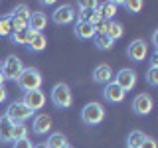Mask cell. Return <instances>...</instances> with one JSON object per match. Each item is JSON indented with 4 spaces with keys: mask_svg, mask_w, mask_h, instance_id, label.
Wrapping results in <instances>:
<instances>
[{
    "mask_svg": "<svg viewBox=\"0 0 158 148\" xmlns=\"http://www.w3.org/2000/svg\"><path fill=\"white\" fill-rule=\"evenodd\" d=\"M44 83V75L42 71L36 67H24V71L20 73V77L16 79V85L20 91L28 93V91H36V89L42 87Z\"/></svg>",
    "mask_w": 158,
    "mask_h": 148,
    "instance_id": "obj_1",
    "label": "cell"
},
{
    "mask_svg": "<svg viewBox=\"0 0 158 148\" xmlns=\"http://www.w3.org/2000/svg\"><path fill=\"white\" fill-rule=\"evenodd\" d=\"M49 101L53 103V107L56 109H69L73 103V93L71 89H69L67 83H56V85L52 87V91H49Z\"/></svg>",
    "mask_w": 158,
    "mask_h": 148,
    "instance_id": "obj_2",
    "label": "cell"
},
{
    "mask_svg": "<svg viewBox=\"0 0 158 148\" xmlns=\"http://www.w3.org/2000/svg\"><path fill=\"white\" fill-rule=\"evenodd\" d=\"M105 107L101 105V103H87L85 107L81 109V121L85 122L87 126H97L101 125L103 121H105Z\"/></svg>",
    "mask_w": 158,
    "mask_h": 148,
    "instance_id": "obj_3",
    "label": "cell"
},
{
    "mask_svg": "<svg viewBox=\"0 0 158 148\" xmlns=\"http://www.w3.org/2000/svg\"><path fill=\"white\" fill-rule=\"evenodd\" d=\"M32 115L34 113L30 111L22 101H14V103L8 105L6 113H4V118H6L8 122H12V125H20V122H26L28 118H32Z\"/></svg>",
    "mask_w": 158,
    "mask_h": 148,
    "instance_id": "obj_4",
    "label": "cell"
},
{
    "mask_svg": "<svg viewBox=\"0 0 158 148\" xmlns=\"http://www.w3.org/2000/svg\"><path fill=\"white\" fill-rule=\"evenodd\" d=\"M22 71H24V63H22L20 57L8 56L2 61V69H0V73H2V77L6 79V81H16Z\"/></svg>",
    "mask_w": 158,
    "mask_h": 148,
    "instance_id": "obj_5",
    "label": "cell"
},
{
    "mask_svg": "<svg viewBox=\"0 0 158 148\" xmlns=\"http://www.w3.org/2000/svg\"><path fill=\"white\" fill-rule=\"evenodd\" d=\"M52 22L56 26H69L75 22V8L71 4H59L52 12Z\"/></svg>",
    "mask_w": 158,
    "mask_h": 148,
    "instance_id": "obj_6",
    "label": "cell"
},
{
    "mask_svg": "<svg viewBox=\"0 0 158 148\" xmlns=\"http://www.w3.org/2000/svg\"><path fill=\"white\" fill-rule=\"evenodd\" d=\"M131 109L136 117H148L152 113V109H154V101H152V97L148 95V93H138V95L132 99Z\"/></svg>",
    "mask_w": 158,
    "mask_h": 148,
    "instance_id": "obj_7",
    "label": "cell"
},
{
    "mask_svg": "<svg viewBox=\"0 0 158 148\" xmlns=\"http://www.w3.org/2000/svg\"><path fill=\"white\" fill-rule=\"evenodd\" d=\"M113 77H115L113 81H115V83H117V85L121 87L125 93H128V91H132V89H135L136 79H138L135 69H127V67L118 69V73H117V75H113Z\"/></svg>",
    "mask_w": 158,
    "mask_h": 148,
    "instance_id": "obj_8",
    "label": "cell"
},
{
    "mask_svg": "<svg viewBox=\"0 0 158 148\" xmlns=\"http://www.w3.org/2000/svg\"><path fill=\"white\" fill-rule=\"evenodd\" d=\"M46 93L42 91V89H36V91H28V93H24V99H22V103L26 105L32 113H38V111H42L44 105H46Z\"/></svg>",
    "mask_w": 158,
    "mask_h": 148,
    "instance_id": "obj_9",
    "label": "cell"
},
{
    "mask_svg": "<svg viewBox=\"0 0 158 148\" xmlns=\"http://www.w3.org/2000/svg\"><path fill=\"white\" fill-rule=\"evenodd\" d=\"M127 56L131 61H142V59H146L148 56V43L144 42V39H132L131 43H128V47H127Z\"/></svg>",
    "mask_w": 158,
    "mask_h": 148,
    "instance_id": "obj_10",
    "label": "cell"
},
{
    "mask_svg": "<svg viewBox=\"0 0 158 148\" xmlns=\"http://www.w3.org/2000/svg\"><path fill=\"white\" fill-rule=\"evenodd\" d=\"M101 93H103V99H105L107 103H111V105H118V103H123L125 97H127V93L123 91L115 81H109L107 85H103Z\"/></svg>",
    "mask_w": 158,
    "mask_h": 148,
    "instance_id": "obj_11",
    "label": "cell"
},
{
    "mask_svg": "<svg viewBox=\"0 0 158 148\" xmlns=\"http://www.w3.org/2000/svg\"><path fill=\"white\" fill-rule=\"evenodd\" d=\"M52 125H53L52 117L44 115V113H38V115L32 118V130H34V134H38V136L48 134V132L52 130Z\"/></svg>",
    "mask_w": 158,
    "mask_h": 148,
    "instance_id": "obj_12",
    "label": "cell"
},
{
    "mask_svg": "<svg viewBox=\"0 0 158 148\" xmlns=\"http://www.w3.org/2000/svg\"><path fill=\"white\" fill-rule=\"evenodd\" d=\"M26 47L32 53H42L44 49L48 47V38L44 36V32H32V34H30L28 43H26Z\"/></svg>",
    "mask_w": 158,
    "mask_h": 148,
    "instance_id": "obj_13",
    "label": "cell"
},
{
    "mask_svg": "<svg viewBox=\"0 0 158 148\" xmlns=\"http://www.w3.org/2000/svg\"><path fill=\"white\" fill-rule=\"evenodd\" d=\"M113 69L111 65H107V63H99L95 67V71H93V81L97 83V85H107L109 81H113Z\"/></svg>",
    "mask_w": 158,
    "mask_h": 148,
    "instance_id": "obj_14",
    "label": "cell"
},
{
    "mask_svg": "<svg viewBox=\"0 0 158 148\" xmlns=\"http://www.w3.org/2000/svg\"><path fill=\"white\" fill-rule=\"evenodd\" d=\"M48 28V16L46 12H32L28 18V30L30 32H44Z\"/></svg>",
    "mask_w": 158,
    "mask_h": 148,
    "instance_id": "obj_15",
    "label": "cell"
},
{
    "mask_svg": "<svg viewBox=\"0 0 158 148\" xmlns=\"http://www.w3.org/2000/svg\"><path fill=\"white\" fill-rule=\"evenodd\" d=\"M73 34H75V38L83 39V42H89V39L95 38V30H93V26L87 24V22H75V26H73Z\"/></svg>",
    "mask_w": 158,
    "mask_h": 148,
    "instance_id": "obj_16",
    "label": "cell"
},
{
    "mask_svg": "<svg viewBox=\"0 0 158 148\" xmlns=\"http://www.w3.org/2000/svg\"><path fill=\"white\" fill-rule=\"evenodd\" d=\"M99 14H101V20H105V22H111V20H115L117 12H118V4L117 2H111V0H107V2H101L99 4Z\"/></svg>",
    "mask_w": 158,
    "mask_h": 148,
    "instance_id": "obj_17",
    "label": "cell"
},
{
    "mask_svg": "<svg viewBox=\"0 0 158 148\" xmlns=\"http://www.w3.org/2000/svg\"><path fill=\"white\" fill-rule=\"evenodd\" d=\"M105 34L113 39V42H117V39H121L123 36H125V28H123L121 22H117V20H111V22H107Z\"/></svg>",
    "mask_w": 158,
    "mask_h": 148,
    "instance_id": "obj_18",
    "label": "cell"
},
{
    "mask_svg": "<svg viewBox=\"0 0 158 148\" xmlns=\"http://www.w3.org/2000/svg\"><path fill=\"white\" fill-rule=\"evenodd\" d=\"M0 142L2 144H12L14 134H12V122H8L6 118H0Z\"/></svg>",
    "mask_w": 158,
    "mask_h": 148,
    "instance_id": "obj_19",
    "label": "cell"
},
{
    "mask_svg": "<svg viewBox=\"0 0 158 148\" xmlns=\"http://www.w3.org/2000/svg\"><path fill=\"white\" fill-rule=\"evenodd\" d=\"M69 142H67V138H65L63 132H52V134L48 136V142H46L48 148H63Z\"/></svg>",
    "mask_w": 158,
    "mask_h": 148,
    "instance_id": "obj_20",
    "label": "cell"
},
{
    "mask_svg": "<svg viewBox=\"0 0 158 148\" xmlns=\"http://www.w3.org/2000/svg\"><path fill=\"white\" fill-rule=\"evenodd\" d=\"M12 16L10 14H2L0 16V39L2 38H10V34H12Z\"/></svg>",
    "mask_w": 158,
    "mask_h": 148,
    "instance_id": "obj_21",
    "label": "cell"
},
{
    "mask_svg": "<svg viewBox=\"0 0 158 148\" xmlns=\"http://www.w3.org/2000/svg\"><path fill=\"white\" fill-rule=\"evenodd\" d=\"M93 42H95V47L99 49V51H109V49H113V46H115V42H113L107 34L95 36V38H93Z\"/></svg>",
    "mask_w": 158,
    "mask_h": 148,
    "instance_id": "obj_22",
    "label": "cell"
},
{
    "mask_svg": "<svg viewBox=\"0 0 158 148\" xmlns=\"http://www.w3.org/2000/svg\"><path fill=\"white\" fill-rule=\"evenodd\" d=\"M30 30H18V32H12L10 34V42L14 43V46H26L28 39H30Z\"/></svg>",
    "mask_w": 158,
    "mask_h": 148,
    "instance_id": "obj_23",
    "label": "cell"
},
{
    "mask_svg": "<svg viewBox=\"0 0 158 148\" xmlns=\"http://www.w3.org/2000/svg\"><path fill=\"white\" fill-rule=\"evenodd\" d=\"M144 138L146 134H142V130H131L127 136V148H138Z\"/></svg>",
    "mask_w": 158,
    "mask_h": 148,
    "instance_id": "obj_24",
    "label": "cell"
},
{
    "mask_svg": "<svg viewBox=\"0 0 158 148\" xmlns=\"http://www.w3.org/2000/svg\"><path fill=\"white\" fill-rule=\"evenodd\" d=\"M10 16L12 18H22V20H28L30 16H32V12H30V6L28 4H16V6H14V10L12 12H10Z\"/></svg>",
    "mask_w": 158,
    "mask_h": 148,
    "instance_id": "obj_25",
    "label": "cell"
},
{
    "mask_svg": "<svg viewBox=\"0 0 158 148\" xmlns=\"http://www.w3.org/2000/svg\"><path fill=\"white\" fill-rule=\"evenodd\" d=\"M117 4H118V6H123L127 12H131V14H138L142 10V6H144L140 0H127V2H117Z\"/></svg>",
    "mask_w": 158,
    "mask_h": 148,
    "instance_id": "obj_26",
    "label": "cell"
},
{
    "mask_svg": "<svg viewBox=\"0 0 158 148\" xmlns=\"http://www.w3.org/2000/svg\"><path fill=\"white\" fill-rule=\"evenodd\" d=\"M12 134H14V140H22V138H28L30 136V128L20 122V125H12Z\"/></svg>",
    "mask_w": 158,
    "mask_h": 148,
    "instance_id": "obj_27",
    "label": "cell"
},
{
    "mask_svg": "<svg viewBox=\"0 0 158 148\" xmlns=\"http://www.w3.org/2000/svg\"><path fill=\"white\" fill-rule=\"evenodd\" d=\"M144 79L150 87H158V67H148Z\"/></svg>",
    "mask_w": 158,
    "mask_h": 148,
    "instance_id": "obj_28",
    "label": "cell"
},
{
    "mask_svg": "<svg viewBox=\"0 0 158 148\" xmlns=\"http://www.w3.org/2000/svg\"><path fill=\"white\" fill-rule=\"evenodd\" d=\"M12 148H34V144H32L30 138H22V140H14Z\"/></svg>",
    "mask_w": 158,
    "mask_h": 148,
    "instance_id": "obj_29",
    "label": "cell"
},
{
    "mask_svg": "<svg viewBox=\"0 0 158 148\" xmlns=\"http://www.w3.org/2000/svg\"><path fill=\"white\" fill-rule=\"evenodd\" d=\"M138 148H158V144H156V140L152 136H146L144 140H142V144L138 146Z\"/></svg>",
    "mask_w": 158,
    "mask_h": 148,
    "instance_id": "obj_30",
    "label": "cell"
},
{
    "mask_svg": "<svg viewBox=\"0 0 158 148\" xmlns=\"http://www.w3.org/2000/svg\"><path fill=\"white\" fill-rule=\"evenodd\" d=\"M79 8H93V10H97L99 2H95V0H81V2H79Z\"/></svg>",
    "mask_w": 158,
    "mask_h": 148,
    "instance_id": "obj_31",
    "label": "cell"
},
{
    "mask_svg": "<svg viewBox=\"0 0 158 148\" xmlns=\"http://www.w3.org/2000/svg\"><path fill=\"white\" fill-rule=\"evenodd\" d=\"M6 101H8V91H6V87H0V105Z\"/></svg>",
    "mask_w": 158,
    "mask_h": 148,
    "instance_id": "obj_32",
    "label": "cell"
},
{
    "mask_svg": "<svg viewBox=\"0 0 158 148\" xmlns=\"http://www.w3.org/2000/svg\"><path fill=\"white\" fill-rule=\"evenodd\" d=\"M152 46L158 49V30H154V32H152Z\"/></svg>",
    "mask_w": 158,
    "mask_h": 148,
    "instance_id": "obj_33",
    "label": "cell"
},
{
    "mask_svg": "<svg viewBox=\"0 0 158 148\" xmlns=\"http://www.w3.org/2000/svg\"><path fill=\"white\" fill-rule=\"evenodd\" d=\"M150 67H158V51L150 57Z\"/></svg>",
    "mask_w": 158,
    "mask_h": 148,
    "instance_id": "obj_34",
    "label": "cell"
},
{
    "mask_svg": "<svg viewBox=\"0 0 158 148\" xmlns=\"http://www.w3.org/2000/svg\"><path fill=\"white\" fill-rule=\"evenodd\" d=\"M4 83H6V79H4L2 73H0V87H4Z\"/></svg>",
    "mask_w": 158,
    "mask_h": 148,
    "instance_id": "obj_35",
    "label": "cell"
},
{
    "mask_svg": "<svg viewBox=\"0 0 158 148\" xmlns=\"http://www.w3.org/2000/svg\"><path fill=\"white\" fill-rule=\"evenodd\" d=\"M34 148H48L46 142H42V144H34Z\"/></svg>",
    "mask_w": 158,
    "mask_h": 148,
    "instance_id": "obj_36",
    "label": "cell"
},
{
    "mask_svg": "<svg viewBox=\"0 0 158 148\" xmlns=\"http://www.w3.org/2000/svg\"><path fill=\"white\" fill-rule=\"evenodd\" d=\"M63 148H73V146H71V144H67V146H63Z\"/></svg>",
    "mask_w": 158,
    "mask_h": 148,
    "instance_id": "obj_37",
    "label": "cell"
},
{
    "mask_svg": "<svg viewBox=\"0 0 158 148\" xmlns=\"http://www.w3.org/2000/svg\"><path fill=\"white\" fill-rule=\"evenodd\" d=\"M0 69H2V61H0Z\"/></svg>",
    "mask_w": 158,
    "mask_h": 148,
    "instance_id": "obj_38",
    "label": "cell"
},
{
    "mask_svg": "<svg viewBox=\"0 0 158 148\" xmlns=\"http://www.w3.org/2000/svg\"><path fill=\"white\" fill-rule=\"evenodd\" d=\"M0 118H2V117H0Z\"/></svg>",
    "mask_w": 158,
    "mask_h": 148,
    "instance_id": "obj_39",
    "label": "cell"
}]
</instances>
